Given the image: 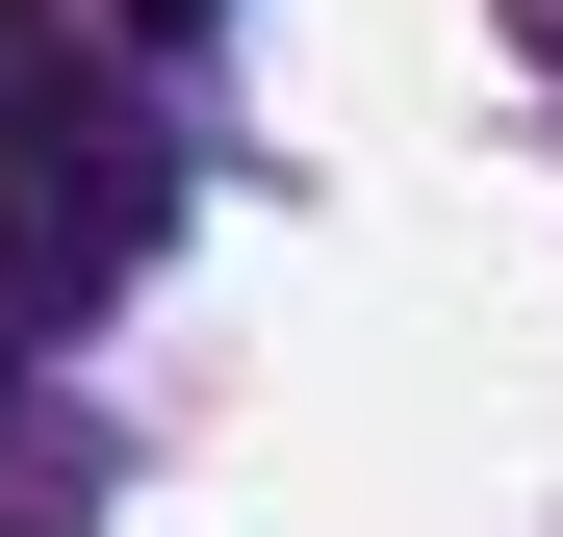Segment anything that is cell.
Here are the masks:
<instances>
[{"label": "cell", "instance_id": "1", "mask_svg": "<svg viewBox=\"0 0 563 537\" xmlns=\"http://www.w3.org/2000/svg\"><path fill=\"white\" fill-rule=\"evenodd\" d=\"M77 154V103H52V0H0V179H52Z\"/></svg>", "mask_w": 563, "mask_h": 537}, {"label": "cell", "instance_id": "2", "mask_svg": "<svg viewBox=\"0 0 563 537\" xmlns=\"http://www.w3.org/2000/svg\"><path fill=\"white\" fill-rule=\"evenodd\" d=\"M103 512V461H77V435H0V537H77Z\"/></svg>", "mask_w": 563, "mask_h": 537}, {"label": "cell", "instance_id": "3", "mask_svg": "<svg viewBox=\"0 0 563 537\" xmlns=\"http://www.w3.org/2000/svg\"><path fill=\"white\" fill-rule=\"evenodd\" d=\"M129 26H154V52H179V26H231V0H129Z\"/></svg>", "mask_w": 563, "mask_h": 537}, {"label": "cell", "instance_id": "4", "mask_svg": "<svg viewBox=\"0 0 563 537\" xmlns=\"http://www.w3.org/2000/svg\"><path fill=\"white\" fill-rule=\"evenodd\" d=\"M0 384H26V282H0Z\"/></svg>", "mask_w": 563, "mask_h": 537}, {"label": "cell", "instance_id": "5", "mask_svg": "<svg viewBox=\"0 0 563 537\" xmlns=\"http://www.w3.org/2000/svg\"><path fill=\"white\" fill-rule=\"evenodd\" d=\"M512 26H538V52H563V0H512Z\"/></svg>", "mask_w": 563, "mask_h": 537}]
</instances>
